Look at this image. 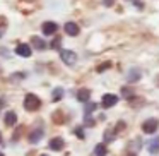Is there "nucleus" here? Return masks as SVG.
Segmentation results:
<instances>
[{"instance_id": "1", "label": "nucleus", "mask_w": 159, "mask_h": 156, "mask_svg": "<svg viewBox=\"0 0 159 156\" xmlns=\"http://www.w3.org/2000/svg\"><path fill=\"white\" fill-rule=\"evenodd\" d=\"M39 106H41V100H39L36 94H33V93L26 94V98H24V108L26 110L28 111H36Z\"/></svg>"}, {"instance_id": "2", "label": "nucleus", "mask_w": 159, "mask_h": 156, "mask_svg": "<svg viewBox=\"0 0 159 156\" xmlns=\"http://www.w3.org/2000/svg\"><path fill=\"white\" fill-rule=\"evenodd\" d=\"M60 59H62V62L67 64V65H74V64L77 62V55L72 50H60Z\"/></svg>"}, {"instance_id": "3", "label": "nucleus", "mask_w": 159, "mask_h": 156, "mask_svg": "<svg viewBox=\"0 0 159 156\" xmlns=\"http://www.w3.org/2000/svg\"><path fill=\"white\" fill-rule=\"evenodd\" d=\"M157 127H159L157 118H147V120L142 124V130H144L145 134H154V132L157 130Z\"/></svg>"}, {"instance_id": "4", "label": "nucleus", "mask_w": 159, "mask_h": 156, "mask_svg": "<svg viewBox=\"0 0 159 156\" xmlns=\"http://www.w3.org/2000/svg\"><path fill=\"white\" fill-rule=\"evenodd\" d=\"M116 101H118V96H116V94L108 93V94H104V96H103L101 105H103V108H111V106H115V105H116Z\"/></svg>"}, {"instance_id": "5", "label": "nucleus", "mask_w": 159, "mask_h": 156, "mask_svg": "<svg viewBox=\"0 0 159 156\" xmlns=\"http://www.w3.org/2000/svg\"><path fill=\"white\" fill-rule=\"evenodd\" d=\"M41 29H43V33H45L46 36H52V35H55V33H57V29H58V26H57V22L46 21V22H43Z\"/></svg>"}, {"instance_id": "6", "label": "nucleus", "mask_w": 159, "mask_h": 156, "mask_svg": "<svg viewBox=\"0 0 159 156\" xmlns=\"http://www.w3.org/2000/svg\"><path fill=\"white\" fill-rule=\"evenodd\" d=\"M16 53H17L19 57H31V46L26 45V43H21V45H17V48H16Z\"/></svg>"}, {"instance_id": "7", "label": "nucleus", "mask_w": 159, "mask_h": 156, "mask_svg": "<svg viewBox=\"0 0 159 156\" xmlns=\"http://www.w3.org/2000/svg\"><path fill=\"white\" fill-rule=\"evenodd\" d=\"M43 137V129L41 127H38V129H34V130L31 132V134L28 135V139H29V142L31 144H36V142H39V139Z\"/></svg>"}, {"instance_id": "8", "label": "nucleus", "mask_w": 159, "mask_h": 156, "mask_svg": "<svg viewBox=\"0 0 159 156\" xmlns=\"http://www.w3.org/2000/svg\"><path fill=\"white\" fill-rule=\"evenodd\" d=\"M63 146H65V142H63L62 137H53L50 141V149H53V151H62Z\"/></svg>"}, {"instance_id": "9", "label": "nucleus", "mask_w": 159, "mask_h": 156, "mask_svg": "<svg viewBox=\"0 0 159 156\" xmlns=\"http://www.w3.org/2000/svg\"><path fill=\"white\" fill-rule=\"evenodd\" d=\"M63 29H65V33L69 36H77L79 35V26H77L75 22H67V24L63 26Z\"/></svg>"}, {"instance_id": "10", "label": "nucleus", "mask_w": 159, "mask_h": 156, "mask_svg": "<svg viewBox=\"0 0 159 156\" xmlns=\"http://www.w3.org/2000/svg\"><path fill=\"white\" fill-rule=\"evenodd\" d=\"M89 98H91V91H89V89L82 87V89L77 91V100H79V101H82V103H87V101H89Z\"/></svg>"}, {"instance_id": "11", "label": "nucleus", "mask_w": 159, "mask_h": 156, "mask_svg": "<svg viewBox=\"0 0 159 156\" xmlns=\"http://www.w3.org/2000/svg\"><path fill=\"white\" fill-rule=\"evenodd\" d=\"M127 79H128V83H137V81L140 79V70H139V69H132L130 72H128Z\"/></svg>"}, {"instance_id": "12", "label": "nucleus", "mask_w": 159, "mask_h": 156, "mask_svg": "<svg viewBox=\"0 0 159 156\" xmlns=\"http://www.w3.org/2000/svg\"><path fill=\"white\" fill-rule=\"evenodd\" d=\"M16 122H17V115H16L14 111H7V113H5V124H7L9 127H12V125H16Z\"/></svg>"}, {"instance_id": "13", "label": "nucleus", "mask_w": 159, "mask_h": 156, "mask_svg": "<svg viewBox=\"0 0 159 156\" xmlns=\"http://www.w3.org/2000/svg\"><path fill=\"white\" fill-rule=\"evenodd\" d=\"M31 43H33V46H34L36 50H45V48H46V43L43 41L41 38H38V36H33Z\"/></svg>"}, {"instance_id": "14", "label": "nucleus", "mask_w": 159, "mask_h": 156, "mask_svg": "<svg viewBox=\"0 0 159 156\" xmlns=\"http://www.w3.org/2000/svg\"><path fill=\"white\" fill-rule=\"evenodd\" d=\"M94 154H96V156H106L108 154L106 144H98L96 148H94Z\"/></svg>"}, {"instance_id": "15", "label": "nucleus", "mask_w": 159, "mask_h": 156, "mask_svg": "<svg viewBox=\"0 0 159 156\" xmlns=\"http://www.w3.org/2000/svg\"><path fill=\"white\" fill-rule=\"evenodd\" d=\"M147 149H149V153H152V154L159 153V139H154V141H151V142H149Z\"/></svg>"}, {"instance_id": "16", "label": "nucleus", "mask_w": 159, "mask_h": 156, "mask_svg": "<svg viewBox=\"0 0 159 156\" xmlns=\"http://www.w3.org/2000/svg\"><path fill=\"white\" fill-rule=\"evenodd\" d=\"M62 96H63V89H62V87H57V89L53 91V94H52L53 101H60V100H62Z\"/></svg>"}, {"instance_id": "17", "label": "nucleus", "mask_w": 159, "mask_h": 156, "mask_svg": "<svg viewBox=\"0 0 159 156\" xmlns=\"http://www.w3.org/2000/svg\"><path fill=\"white\" fill-rule=\"evenodd\" d=\"M94 110H96V103H87L86 105V115H91Z\"/></svg>"}, {"instance_id": "18", "label": "nucleus", "mask_w": 159, "mask_h": 156, "mask_svg": "<svg viewBox=\"0 0 159 156\" xmlns=\"http://www.w3.org/2000/svg\"><path fill=\"white\" fill-rule=\"evenodd\" d=\"M60 41H62V40H60V38L53 40V43H52V48H60Z\"/></svg>"}, {"instance_id": "19", "label": "nucleus", "mask_w": 159, "mask_h": 156, "mask_svg": "<svg viewBox=\"0 0 159 156\" xmlns=\"http://www.w3.org/2000/svg\"><path fill=\"white\" fill-rule=\"evenodd\" d=\"M108 67H110V64H104V65H99V67H98V72H103V70H106Z\"/></svg>"}, {"instance_id": "20", "label": "nucleus", "mask_w": 159, "mask_h": 156, "mask_svg": "<svg viewBox=\"0 0 159 156\" xmlns=\"http://www.w3.org/2000/svg\"><path fill=\"white\" fill-rule=\"evenodd\" d=\"M113 139H115V137H113V132L108 130V132H106V141H113Z\"/></svg>"}, {"instance_id": "21", "label": "nucleus", "mask_w": 159, "mask_h": 156, "mask_svg": "<svg viewBox=\"0 0 159 156\" xmlns=\"http://www.w3.org/2000/svg\"><path fill=\"white\" fill-rule=\"evenodd\" d=\"M75 134L79 135L80 139H84V132H82V129H77V130H75Z\"/></svg>"}, {"instance_id": "22", "label": "nucleus", "mask_w": 159, "mask_h": 156, "mask_svg": "<svg viewBox=\"0 0 159 156\" xmlns=\"http://www.w3.org/2000/svg\"><path fill=\"white\" fill-rule=\"evenodd\" d=\"M103 4L106 5V7H110V5H113V0H103Z\"/></svg>"}, {"instance_id": "23", "label": "nucleus", "mask_w": 159, "mask_h": 156, "mask_svg": "<svg viewBox=\"0 0 159 156\" xmlns=\"http://www.w3.org/2000/svg\"><path fill=\"white\" fill-rule=\"evenodd\" d=\"M123 94H125V96H127V98H130V94H132V91H128V89H127V87H123Z\"/></svg>"}, {"instance_id": "24", "label": "nucleus", "mask_w": 159, "mask_h": 156, "mask_svg": "<svg viewBox=\"0 0 159 156\" xmlns=\"http://www.w3.org/2000/svg\"><path fill=\"white\" fill-rule=\"evenodd\" d=\"M130 2H134V4L137 5L139 9H142V4H140V2H139V0H130Z\"/></svg>"}, {"instance_id": "25", "label": "nucleus", "mask_w": 159, "mask_h": 156, "mask_svg": "<svg viewBox=\"0 0 159 156\" xmlns=\"http://www.w3.org/2000/svg\"><path fill=\"white\" fill-rule=\"evenodd\" d=\"M4 105H5V101H4V100H0V110L4 108Z\"/></svg>"}, {"instance_id": "26", "label": "nucleus", "mask_w": 159, "mask_h": 156, "mask_svg": "<svg viewBox=\"0 0 159 156\" xmlns=\"http://www.w3.org/2000/svg\"><path fill=\"white\" fill-rule=\"evenodd\" d=\"M0 142H2V134H0Z\"/></svg>"}, {"instance_id": "27", "label": "nucleus", "mask_w": 159, "mask_h": 156, "mask_svg": "<svg viewBox=\"0 0 159 156\" xmlns=\"http://www.w3.org/2000/svg\"><path fill=\"white\" fill-rule=\"evenodd\" d=\"M0 156H4V153H0Z\"/></svg>"}, {"instance_id": "28", "label": "nucleus", "mask_w": 159, "mask_h": 156, "mask_svg": "<svg viewBox=\"0 0 159 156\" xmlns=\"http://www.w3.org/2000/svg\"><path fill=\"white\" fill-rule=\"evenodd\" d=\"M41 156H46V154H41Z\"/></svg>"}]
</instances>
